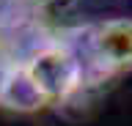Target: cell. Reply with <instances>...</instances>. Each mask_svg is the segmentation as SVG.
Segmentation results:
<instances>
[{
  "mask_svg": "<svg viewBox=\"0 0 132 126\" xmlns=\"http://www.w3.org/2000/svg\"><path fill=\"white\" fill-rule=\"evenodd\" d=\"M22 66L50 104L72 101L74 96H80L88 88L85 66L63 36H55V38H47L44 44H39L22 60Z\"/></svg>",
  "mask_w": 132,
  "mask_h": 126,
  "instance_id": "cell-2",
  "label": "cell"
},
{
  "mask_svg": "<svg viewBox=\"0 0 132 126\" xmlns=\"http://www.w3.org/2000/svg\"><path fill=\"white\" fill-rule=\"evenodd\" d=\"M80 0H22V6L30 11L33 17H61L72 11Z\"/></svg>",
  "mask_w": 132,
  "mask_h": 126,
  "instance_id": "cell-4",
  "label": "cell"
},
{
  "mask_svg": "<svg viewBox=\"0 0 132 126\" xmlns=\"http://www.w3.org/2000/svg\"><path fill=\"white\" fill-rule=\"evenodd\" d=\"M47 104L50 101L36 88V82L25 71V66L14 63L11 71L6 74V80H3V85H0V107L14 110V112H36V110L47 107Z\"/></svg>",
  "mask_w": 132,
  "mask_h": 126,
  "instance_id": "cell-3",
  "label": "cell"
},
{
  "mask_svg": "<svg viewBox=\"0 0 132 126\" xmlns=\"http://www.w3.org/2000/svg\"><path fill=\"white\" fill-rule=\"evenodd\" d=\"M85 66V82L99 85L132 71V19H107L63 33Z\"/></svg>",
  "mask_w": 132,
  "mask_h": 126,
  "instance_id": "cell-1",
  "label": "cell"
}]
</instances>
